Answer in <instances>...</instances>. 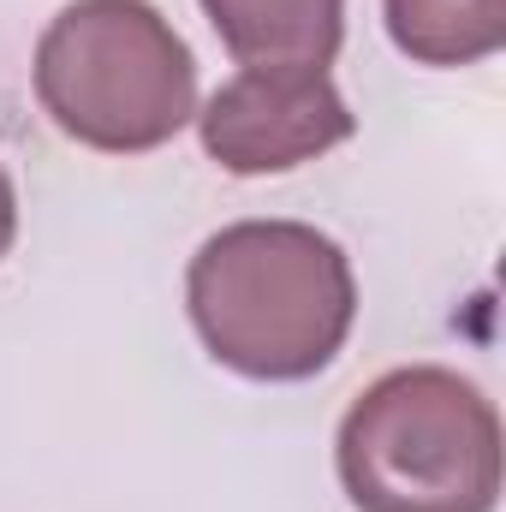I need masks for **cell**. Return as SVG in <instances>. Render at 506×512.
I'll use <instances>...</instances> for the list:
<instances>
[{
  "mask_svg": "<svg viewBox=\"0 0 506 512\" xmlns=\"http://www.w3.org/2000/svg\"><path fill=\"white\" fill-rule=\"evenodd\" d=\"M185 304L197 340L233 376L310 382L358 322V280L352 256L304 221H233L191 256Z\"/></svg>",
  "mask_w": 506,
  "mask_h": 512,
  "instance_id": "1",
  "label": "cell"
},
{
  "mask_svg": "<svg viewBox=\"0 0 506 512\" xmlns=\"http://www.w3.org/2000/svg\"><path fill=\"white\" fill-rule=\"evenodd\" d=\"M334 465L358 512H495L501 411L459 370L405 364L352 399Z\"/></svg>",
  "mask_w": 506,
  "mask_h": 512,
  "instance_id": "2",
  "label": "cell"
},
{
  "mask_svg": "<svg viewBox=\"0 0 506 512\" xmlns=\"http://www.w3.org/2000/svg\"><path fill=\"white\" fill-rule=\"evenodd\" d=\"M36 102L102 155H143L197 120V60L149 0H72L36 42Z\"/></svg>",
  "mask_w": 506,
  "mask_h": 512,
  "instance_id": "3",
  "label": "cell"
},
{
  "mask_svg": "<svg viewBox=\"0 0 506 512\" xmlns=\"http://www.w3.org/2000/svg\"><path fill=\"white\" fill-rule=\"evenodd\" d=\"M358 131V114L334 90L328 66H239L203 108V155L239 179L292 173Z\"/></svg>",
  "mask_w": 506,
  "mask_h": 512,
  "instance_id": "4",
  "label": "cell"
},
{
  "mask_svg": "<svg viewBox=\"0 0 506 512\" xmlns=\"http://www.w3.org/2000/svg\"><path fill=\"white\" fill-rule=\"evenodd\" d=\"M221 48L239 66H334L346 0H203Z\"/></svg>",
  "mask_w": 506,
  "mask_h": 512,
  "instance_id": "5",
  "label": "cell"
},
{
  "mask_svg": "<svg viewBox=\"0 0 506 512\" xmlns=\"http://www.w3.org/2000/svg\"><path fill=\"white\" fill-rule=\"evenodd\" d=\"M381 12L411 66H477L506 42V0H381Z\"/></svg>",
  "mask_w": 506,
  "mask_h": 512,
  "instance_id": "6",
  "label": "cell"
},
{
  "mask_svg": "<svg viewBox=\"0 0 506 512\" xmlns=\"http://www.w3.org/2000/svg\"><path fill=\"white\" fill-rule=\"evenodd\" d=\"M12 233H18V191H12V173L0 167V256L12 251Z\"/></svg>",
  "mask_w": 506,
  "mask_h": 512,
  "instance_id": "7",
  "label": "cell"
}]
</instances>
